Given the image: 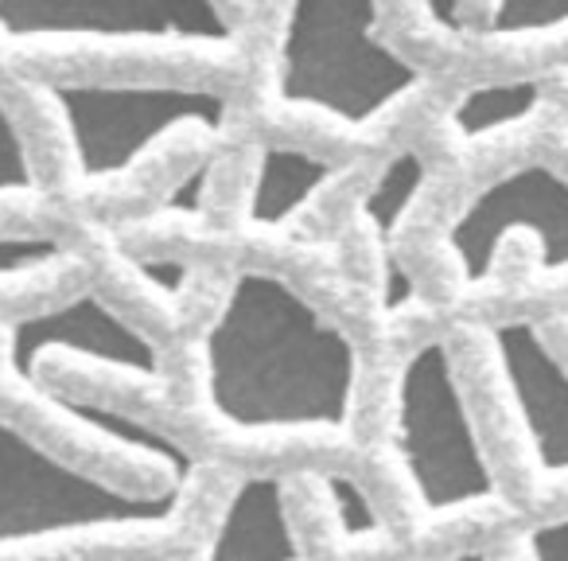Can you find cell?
Masks as SVG:
<instances>
[{
	"label": "cell",
	"instance_id": "cell-12",
	"mask_svg": "<svg viewBox=\"0 0 568 561\" xmlns=\"http://www.w3.org/2000/svg\"><path fill=\"white\" fill-rule=\"evenodd\" d=\"M339 176L343 164L327 157H312L293 144H265L257 152V168H253L245 219L253 227H284Z\"/></svg>",
	"mask_w": 568,
	"mask_h": 561
},
{
	"label": "cell",
	"instance_id": "cell-10",
	"mask_svg": "<svg viewBox=\"0 0 568 561\" xmlns=\"http://www.w3.org/2000/svg\"><path fill=\"white\" fill-rule=\"evenodd\" d=\"M203 561H304L281 475H245L222 507Z\"/></svg>",
	"mask_w": 568,
	"mask_h": 561
},
{
	"label": "cell",
	"instance_id": "cell-20",
	"mask_svg": "<svg viewBox=\"0 0 568 561\" xmlns=\"http://www.w3.org/2000/svg\"><path fill=\"white\" fill-rule=\"evenodd\" d=\"M521 550H526V561H568V514L529 527Z\"/></svg>",
	"mask_w": 568,
	"mask_h": 561
},
{
	"label": "cell",
	"instance_id": "cell-4",
	"mask_svg": "<svg viewBox=\"0 0 568 561\" xmlns=\"http://www.w3.org/2000/svg\"><path fill=\"white\" fill-rule=\"evenodd\" d=\"M394 441L425 514H459L498 499V480L444 340L420 343L397 374Z\"/></svg>",
	"mask_w": 568,
	"mask_h": 561
},
{
	"label": "cell",
	"instance_id": "cell-22",
	"mask_svg": "<svg viewBox=\"0 0 568 561\" xmlns=\"http://www.w3.org/2000/svg\"><path fill=\"white\" fill-rule=\"evenodd\" d=\"M444 561H490V553L487 550H456L452 558H444Z\"/></svg>",
	"mask_w": 568,
	"mask_h": 561
},
{
	"label": "cell",
	"instance_id": "cell-5",
	"mask_svg": "<svg viewBox=\"0 0 568 561\" xmlns=\"http://www.w3.org/2000/svg\"><path fill=\"white\" fill-rule=\"evenodd\" d=\"M40 94L67 133L82 183H110L133 172L164 137L199 129L222 133L230 102L219 90L175 82H90L48 79Z\"/></svg>",
	"mask_w": 568,
	"mask_h": 561
},
{
	"label": "cell",
	"instance_id": "cell-7",
	"mask_svg": "<svg viewBox=\"0 0 568 561\" xmlns=\"http://www.w3.org/2000/svg\"><path fill=\"white\" fill-rule=\"evenodd\" d=\"M537 238V266L545 273L568 269V180L549 164H521L495 176L467 199L452 219L448 242L467 285H483L495 273L498 250L510 234Z\"/></svg>",
	"mask_w": 568,
	"mask_h": 561
},
{
	"label": "cell",
	"instance_id": "cell-9",
	"mask_svg": "<svg viewBox=\"0 0 568 561\" xmlns=\"http://www.w3.org/2000/svg\"><path fill=\"white\" fill-rule=\"evenodd\" d=\"M490 348L537 468L545 475H568V367L552 355L534 320H498Z\"/></svg>",
	"mask_w": 568,
	"mask_h": 561
},
{
	"label": "cell",
	"instance_id": "cell-17",
	"mask_svg": "<svg viewBox=\"0 0 568 561\" xmlns=\"http://www.w3.org/2000/svg\"><path fill=\"white\" fill-rule=\"evenodd\" d=\"M67 258V246L55 234L40 230H17V234H0V285L20 281V277L43 273Z\"/></svg>",
	"mask_w": 568,
	"mask_h": 561
},
{
	"label": "cell",
	"instance_id": "cell-2",
	"mask_svg": "<svg viewBox=\"0 0 568 561\" xmlns=\"http://www.w3.org/2000/svg\"><path fill=\"white\" fill-rule=\"evenodd\" d=\"M276 102L366 129L425 87V71L378 40V0H288L276 40Z\"/></svg>",
	"mask_w": 568,
	"mask_h": 561
},
{
	"label": "cell",
	"instance_id": "cell-3",
	"mask_svg": "<svg viewBox=\"0 0 568 561\" xmlns=\"http://www.w3.org/2000/svg\"><path fill=\"white\" fill-rule=\"evenodd\" d=\"M183 491H125L59 460L0 418V550L63 538L152 534L180 519Z\"/></svg>",
	"mask_w": 568,
	"mask_h": 561
},
{
	"label": "cell",
	"instance_id": "cell-14",
	"mask_svg": "<svg viewBox=\"0 0 568 561\" xmlns=\"http://www.w3.org/2000/svg\"><path fill=\"white\" fill-rule=\"evenodd\" d=\"M51 405H55L59 413H67L74 425L102 437V441L118 444V449L133 452V457L156 460L160 468L172 472V488H183V483L191 480V472H195V460H191V452L183 449L180 441L164 437L160 429H152L149 421L133 418V413H121V410H113V405L87 402V398H71V394H51Z\"/></svg>",
	"mask_w": 568,
	"mask_h": 561
},
{
	"label": "cell",
	"instance_id": "cell-6",
	"mask_svg": "<svg viewBox=\"0 0 568 561\" xmlns=\"http://www.w3.org/2000/svg\"><path fill=\"white\" fill-rule=\"evenodd\" d=\"M4 48L63 43H149V48H234L219 0H0Z\"/></svg>",
	"mask_w": 568,
	"mask_h": 561
},
{
	"label": "cell",
	"instance_id": "cell-11",
	"mask_svg": "<svg viewBox=\"0 0 568 561\" xmlns=\"http://www.w3.org/2000/svg\"><path fill=\"white\" fill-rule=\"evenodd\" d=\"M428 180V164L417 149H402L397 157H389V164L378 172V180L371 183V191L363 196V219L371 222L374 242L382 250V269H386V309L397 312L413 301V277L402 269V261L394 258V242L402 234L405 219L417 207L420 191Z\"/></svg>",
	"mask_w": 568,
	"mask_h": 561
},
{
	"label": "cell",
	"instance_id": "cell-21",
	"mask_svg": "<svg viewBox=\"0 0 568 561\" xmlns=\"http://www.w3.org/2000/svg\"><path fill=\"white\" fill-rule=\"evenodd\" d=\"M136 273L149 281L152 289H160V293H168V297H180L183 293V285H187V266H180V261H136Z\"/></svg>",
	"mask_w": 568,
	"mask_h": 561
},
{
	"label": "cell",
	"instance_id": "cell-15",
	"mask_svg": "<svg viewBox=\"0 0 568 561\" xmlns=\"http://www.w3.org/2000/svg\"><path fill=\"white\" fill-rule=\"evenodd\" d=\"M541 102H545L541 79L479 82V87L459 94V102L448 113V126L459 141H483V137H495L503 129H514L526 118H534Z\"/></svg>",
	"mask_w": 568,
	"mask_h": 561
},
{
	"label": "cell",
	"instance_id": "cell-18",
	"mask_svg": "<svg viewBox=\"0 0 568 561\" xmlns=\"http://www.w3.org/2000/svg\"><path fill=\"white\" fill-rule=\"evenodd\" d=\"M36 188H40V180H36L32 149H28L12 110L0 102V199L32 196Z\"/></svg>",
	"mask_w": 568,
	"mask_h": 561
},
{
	"label": "cell",
	"instance_id": "cell-19",
	"mask_svg": "<svg viewBox=\"0 0 568 561\" xmlns=\"http://www.w3.org/2000/svg\"><path fill=\"white\" fill-rule=\"evenodd\" d=\"M214 157L199 160L195 168H187L183 172V180L175 183L172 191H168L164 199H160L156 214H172V219H199L203 214V203H206V191H211L214 183Z\"/></svg>",
	"mask_w": 568,
	"mask_h": 561
},
{
	"label": "cell",
	"instance_id": "cell-8",
	"mask_svg": "<svg viewBox=\"0 0 568 561\" xmlns=\"http://www.w3.org/2000/svg\"><path fill=\"white\" fill-rule=\"evenodd\" d=\"M51 355L82 359L144 382L160 379L156 343L90 289L48 309L24 312L9 324V367L17 379L32 382Z\"/></svg>",
	"mask_w": 568,
	"mask_h": 561
},
{
	"label": "cell",
	"instance_id": "cell-13",
	"mask_svg": "<svg viewBox=\"0 0 568 561\" xmlns=\"http://www.w3.org/2000/svg\"><path fill=\"white\" fill-rule=\"evenodd\" d=\"M440 32L483 40H526L568 28V0H425Z\"/></svg>",
	"mask_w": 568,
	"mask_h": 561
},
{
	"label": "cell",
	"instance_id": "cell-16",
	"mask_svg": "<svg viewBox=\"0 0 568 561\" xmlns=\"http://www.w3.org/2000/svg\"><path fill=\"white\" fill-rule=\"evenodd\" d=\"M316 483L324 488L327 503H332V514L339 522V530L355 542H366V538H378L382 519H378V507L374 499L366 495V488L355 480V475H343V472H320Z\"/></svg>",
	"mask_w": 568,
	"mask_h": 561
},
{
	"label": "cell",
	"instance_id": "cell-1",
	"mask_svg": "<svg viewBox=\"0 0 568 561\" xmlns=\"http://www.w3.org/2000/svg\"><path fill=\"white\" fill-rule=\"evenodd\" d=\"M203 382L234 433H347L358 351L284 277L242 269L203 335Z\"/></svg>",
	"mask_w": 568,
	"mask_h": 561
}]
</instances>
